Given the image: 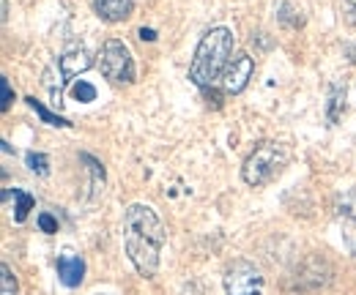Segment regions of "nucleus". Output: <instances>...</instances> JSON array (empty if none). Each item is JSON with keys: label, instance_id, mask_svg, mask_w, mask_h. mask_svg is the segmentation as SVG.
<instances>
[{"label": "nucleus", "instance_id": "20", "mask_svg": "<svg viewBox=\"0 0 356 295\" xmlns=\"http://www.w3.org/2000/svg\"><path fill=\"white\" fill-rule=\"evenodd\" d=\"M340 8H343V19L348 25H356V0H340Z\"/></svg>", "mask_w": 356, "mask_h": 295}, {"label": "nucleus", "instance_id": "16", "mask_svg": "<svg viewBox=\"0 0 356 295\" xmlns=\"http://www.w3.org/2000/svg\"><path fill=\"white\" fill-rule=\"evenodd\" d=\"M25 162H28L31 172H36V175H49V159H47L44 153L28 151V153H25Z\"/></svg>", "mask_w": 356, "mask_h": 295}, {"label": "nucleus", "instance_id": "4", "mask_svg": "<svg viewBox=\"0 0 356 295\" xmlns=\"http://www.w3.org/2000/svg\"><path fill=\"white\" fill-rule=\"evenodd\" d=\"M99 71L115 85H132L134 83V60L127 49V44L118 39H107L99 49L96 60Z\"/></svg>", "mask_w": 356, "mask_h": 295}, {"label": "nucleus", "instance_id": "1", "mask_svg": "<svg viewBox=\"0 0 356 295\" xmlns=\"http://www.w3.org/2000/svg\"><path fill=\"white\" fill-rule=\"evenodd\" d=\"M165 246V227L154 208L134 203L124 213V249L140 276L151 279L159 271V254Z\"/></svg>", "mask_w": 356, "mask_h": 295}, {"label": "nucleus", "instance_id": "15", "mask_svg": "<svg viewBox=\"0 0 356 295\" xmlns=\"http://www.w3.org/2000/svg\"><path fill=\"white\" fill-rule=\"evenodd\" d=\"M280 22L288 25V28H302V25H305L302 11H296L291 3H282V8H280Z\"/></svg>", "mask_w": 356, "mask_h": 295}, {"label": "nucleus", "instance_id": "22", "mask_svg": "<svg viewBox=\"0 0 356 295\" xmlns=\"http://www.w3.org/2000/svg\"><path fill=\"white\" fill-rule=\"evenodd\" d=\"M206 90V99H209V104H214V107H222V96L217 93V90H209V87H203Z\"/></svg>", "mask_w": 356, "mask_h": 295}, {"label": "nucleus", "instance_id": "17", "mask_svg": "<svg viewBox=\"0 0 356 295\" xmlns=\"http://www.w3.org/2000/svg\"><path fill=\"white\" fill-rule=\"evenodd\" d=\"M72 96H74L77 101H83V104H90V101L96 99V87L90 83H86V80H80V83L72 85Z\"/></svg>", "mask_w": 356, "mask_h": 295}, {"label": "nucleus", "instance_id": "13", "mask_svg": "<svg viewBox=\"0 0 356 295\" xmlns=\"http://www.w3.org/2000/svg\"><path fill=\"white\" fill-rule=\"evenodd\" d=\"M14 194V200H17V208H14V221H25L28 219V213L33 211V205H36V200L28 194V192H22V189H14L11 192Z\"/></svg>", "mask_w": 356, "mask_h": 295}, {"label": "nucleus", "instance_id": "24", "mask_svg": "<svg viewBox=\"0 0 356 295\" xmlns=\"http://www.w3.org/2000/svg\"><path fill=\"white\" fill-rule=\"evenodd\" d=\"M346 55H348V60H351V63H356V44L354 47H348V52H346Z\"/></svg>", "mask_w": 356, "mask_h": 295}, {"label": "nucleus", "instance_id": "14", "mask_svg": "<svg viewBox=\"0 0 356 295\" xmlns=\"http://www.w3.org/2000/svg\"><path fill=\"white\" fill-rule=\"evenodd\" d=\"M25 101H28V107H31V110H33V112H36V115H39V118L44 121V124H49V126H72V124H69L66 118H60V115L49 112L44 104H42V101H36L33 96H31V99H25Z\"/></svg>", "mask_w": 356, "mask_h": 295}, {"label": "nucleus", "instance_id": "19", "mask_svg": "<svg viewBox=\"0 0 356 295\" xmlns=\"http://www.w3.org/2000/svg\"><path fill=\"white\" fill-rule=\"evenodd\" d=\"M0 273H3V295H14L17 293V279H14V273L6 262L0 265Z\"/></svg>", "mask_w": 356, "mask_h": 295}, {"label": "nucleus", "instance_id": "6", "mask_svg": "<svg viewBox=\"0 0 356 295\" xmlns=\"http://www.w3.org/2000/svg\"><path fill=\"white\" fill-rule=\"evenodd\" d=\"M252 74H255V60L247 52L233 55L227 69L222 71V77H220L222 80V90L225 93H241L247 87V83L252 80Z\"/></svg>", "mask_w": 356, "mask_h": 295}, {"label": "nucleus", "instance_id": "18", "mask_svg": "<svg viewBox=\"0 0 356 295\" xmlns=\"http://www.w3.org/2000/svg\"><path fill=\"white\" fill-rule=\"evenodd\" d=\"M11 101H14V90H11V83L6 77H0V110L8 112L11 110Z\"/></svg>", "mask_w": 356, "mask_h": 295}, {"label": "nucleus", "instance_id": "3", "mask_svg": "<svg viewBox=\"0 0 356 295\" xmlns=\"http://www.w3.org/2000/svg\"><path fill=\"white\" fill-rule=\"evenodd\" d=\"M288 148L282 142L266 140L261 145H255V151L247 156L244 167H241V178L247 186H266L268 180H274L282 169L288 167Z\"/></svg>", "mask_w": 356, "mask_h": 295}, {"label": "nucleus", "instance_id": "2", "mask_svg": "<svg viewBox=\"0 0 356 295\" xmlns=\"http://www.w3.org/2000/svg\"><path fill=\"white\" fill-rule=\"evenodd\" d=\"M233 58V33L227 28H211L195 49L192 66H189V80L197 87H211L214 80L222 77Z\"/></svg>", "mask_w": 356, "mask_h": 295}, {"label": "nucleus", "instance_id": "5", "mask_svg": "<svg viewBox=\"0 0 356 295\" xmlns=\"http://www.w3.org/2000/svg\"><path fill=\"white\" fill-rule=\"evenodd\" d=\"M227 295H264V273L250 260H236L225 271Z\"/></svg>", "mask_w": 356, "mask_h": 295}, {"label": "nucleus", "instance_id": "9", "mask_svg": "<svg viewBox=\"0 0 356 295\" xmlns=\"http://www.w3.org/2000/svg\"><path fill=\"white\" fill-rule=\"evenodd\" d=\"M83 276H86V262L77 254L66 252L58 257V279L66 287H80L83 285Z\"/></svg>", "mask_w": 356, "mask_h": 295}, {"label": "nucleus", "instance_id": "8", "mask_svg": "<svg viewBox=\"0 0 356 295\" xmlns=\"http://www.w3.org/2000/svg\"><path fill=\"white\" fill-rule=\"evenodd\" d=\"M93 11L102 22H124L129 19L134 11V0H93Z\"/></svg>", "mask_w": 356, "mask_h": 295}, {"label": "nucleus", "instance_id": "7", "mask_svg": "<svg viewBox=\"0 0 356 295\" xmlns=\"http://www.w3.org/2000/svg\"><path fill=\"white\" fill-rule=\"evenodd\" d=\"M58 63H60V77H63L66 83H72L77 74L88 71L90 66H93V60H90V55H88V49H86V47H74V49L63 52Z\"/></svg>", "mask_w": 356, "mask_h": 295}, {"label": "nucleus", "instance_id": "21", "mask_svg": "<svg viewBox=\"0 0 356 295\" xmlns=\"http://www.w3.org/2000/svg\"><path fill=\"white\" fill-rule=\"evenodd\" d=\"M39 227H42L44 233H49V235H52V233H58V221H55L49 213H42V216H39Z\"/></svg>", "mask_w": 356, "mask_h": 295}, {"label": "nucleus", "instance_id": "23", "mask_svg": "<svg viewBox=\"0 0 356 295\" xmlns=\"http://www.w3.org/2000/svg\"><path fill=\"white\" fill-rule=\"evenodd\" d=\"M140 39H143V42H154V39H156V33H154V31H145V28H143V31H140Z\"/></svg>", "mask_w": 356, "mask_h": 295}, {"label": "nucleus", "instance_id": "10", "mask_svg": "<svg viewBox=\"0 0 356 295\" xmlns=\"http://www.w3.org/2000/svg\"><path fill=\"white\" fill-rule=\"evenodd\" d=\"M340 216H343V241H346L348 252L356 257V189L343 197Z\"/></svg>", "mask_w": 356, "mask_h": 295}, {"label": "nucleus", "instance_id": "12", "mask_svg": "<svg viewBox=\"0 0 356 295\" xmlns=\"http://www.w3.org/2000/svg\"><path fill=\"white\" fill-rule=\"evenodd\" d=\"M63 77H55V69L49 66L44 71V87H47V93H49V104L58 110L60 104H63Z\"/></svg>", "mask_w": 356, "mask_h": 295}, {"label": "nucleus", "instance_id": "11", "mask_svg": "<svg viewBox=\"0 0 356 295\" xmlns=\"http://www.w3.org/2000/svg\"><path fill=\"white\" fill-rule=\"evenodd\" d=\"M346 112V85L334 83L329 87V104H326V121L329 126H334Z\"/></svg>", "mask_w": 356, "mask_h": 295}]
</instances>
